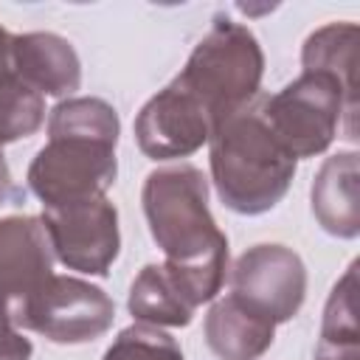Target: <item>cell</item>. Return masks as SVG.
<instances>
[{"label": "cell", "mask_w": 360, "mask_h": 360, "mask_svg": "<svg viewBox=\"0 0 360 360\" xmlns=\"http://www.w3.org/2000/svg\"><path fill=\"white\" fill-rule=\"evenodd\" d=\"M208 163L222 205L245 217L281 202L295 177V158L270 129L262 96L211 129Z\"/></svg>", "instance_id": "3957f363"}, {"label": "cell", "mask_w": 360, "mask_h": 360, "mask_svg": "<svg viewBox=\"0 0 360 360\" xmlns=\"http://www.w3.org/2000/svg\"><path fill=\"white\" fill-rule=\"evenodd\" d=\"M231 292L267 321L284 323L307 298V267L284 245H253L231 270Z\"/></svg>", "instance_id": "ba28073f"}, {"label": "cell", "mask_w": 360, "mask_h": 360, "mask_svg": "<svg viewBox=\"0 0 360 360\" xmlns=\"http://www.w3.org/2000/svg\"><path fill=\"white\" fill-rule=\"evenodd\" d=\"M101 360H183V352L160 326L132 323L118 332Z\"/></svg>", "instance_id": "e0dca14e"}, {"label": "cell", "mask_w": 360, "mask_h": 360, "mask_svg": "<svg viewBox=\"0 0 360 360\" xmlns=\"http://www.w3.org/2000/svg\"><path fill=\"white\" fill-rule=\"evenodd\" d=\"M264 53L253 31L217 14L208 34L194 45L186 68L174 76L217 127L222 118L259 98Z\"/></svg>", "instance_id": "277c9868"}, {"label": "cell", "mask_w": 360, "mask_h": 360, "mask_svg": "<svg viewBox=\"0 0 360 360\" xmlns=\"http://www.w3.org/2000/svg\"><path fill=\"white\" fill-rule=\"evenodd\" d=\"M357 152H338L323 160L312 183V214L321 228L338 239H354L360 233L357 202Z\"/></svg>", "instance_id": "7c38bea8"}, {"label": "cell", "mask_w": 360, "mask_h": 360, "mask_svg": "<svg viewBox=\"0 0 360 360\" xmlns=\"http://www.w3.org/2000/svg\"><path fill=\"white\" fill-rule=\"evenodd\" d=\"M262 112L295 160L326 152L343 115L349 118V138H354L357 112L349 107L340 84L318 70H304L276 96H262Z\"/></svg>", "instance_id": "5b68a950"}, {"label": "cell", "mask_w": 360, "mask_h": 360, "mask_svg": "<svg viewBox=\"0 0 360 360\" xmlns=\"http://www.w3.org/2000/svg\"><path fill=\"white\" fill-rule=\"evenodd\" d=\"M118 112L104 98L59 101L48 118V143L28 166V188L42 200V208L107 197L118 174Z\"/></svg>", "instance_id": "7a4b0ae2"}, {"label": "cell", "mask_w": 360, "mask_h": 360, "mask_svg": "<svg viewBox=\"0 0 360 360\" xmlns=\"http://www.w3.org/2000/svg\"><path fill=\"white\" fill-rule=\"evenodd\" d=\"M45 121V101L17 73L0 79V143L34 135Z\"/></svg>", "instance_id": "2e32d148"}, {"label": "cell", "mask_w": 360, "mask_h": 360, "mask_svg": "<svg viewBox=\"0 0 360 360\" xmlns=\"http://www.w3.org/2000/svg\"><path fill=\"white\" fill-rule=\"evenodd\" d=\"M149 233L166 253V267L200 307L217 298L228 270V236L208 208V180L197 166H163L149 172L141 191Z\"/></svg>", "instance_id": "6da1fadb"}, {"label": "cell", "mask_w": 360, "mask_h": 360, "mask_svg": "<svg viewBox=\"0 0 360 360\" xmlns=\"http://www.w3.org/2000/svg\"><path fill=\"white\" fill-rule=\"evenodd\" d=\"M53 256L68 267L87 276H107L118 248V211L107 197L76 200L65 205H48L42 211Z\"/></svg>", "instance_id": "52a82bcc"}, {"label": "cell", "mask_w": 360, "mask_h": 360, "mask_svg": "<svg viewBox=\"0 0 360 360\" xmlns=\"http://www.w3.org/2000/svg\"><path fill=\"white\" fill-rule=\"evenodd\" d=\"M11 68L39 96H70L82 84V62L76 48L51 31L11 37Z\"/></svg>", "instance_id": "8fae6325"}, {"label": "cell", "mask_w": 360, "mask_h": 360, "mask_svg": "<svg viewBox=\"0 0 360 360\" xmlns=\"http://www.w3.org/2000/svg\"><path fill=\"white\" fill-rule=\"evenodd\" d=\"M129 312L152 326H188L194 304L186 298L166 264H146L129 287Z\"/></svg>", "instance_id": "5bb4252c"}, {"label": "cell", "mask_w": 360, "mask_h": 360, "mask_svg": "<svg viewBox=\"0 0 360 360\" xmlns=\"http://www.w3.org/2000/svg\"><path fill=\"white\" fill-rule=\"evenodd\" d=\"M211 118L200 101L172 79L158 96H152L135 118V141L152 160L188 158L211 138Z\"/></svg>", "instance_id": "9c48e42d"}, {"label": "cell", "mask_w": 360, "mask_h": 360, "mask_svg": "<svg viewBox=\"0 0 360 360\" xmlns=\"http://www.w3.org/2000/svg\"><path fill=\"white\" fill-rule=\"evenodd\" d=\"M315 360H360V338H321Z\"/></svg>", "instance_id": "d6986e66"}, {"label": "cell", "mask_w": 360, "mask_h": 360, "mask_svg": "<svg viewBox=\"0 0 360 360\" xmlns=\"http://www.w3.org/2000/svg\"><path fill=\"white\" fill-rule=\"evenodd\" d=\"M31 340L11 323L6 312H0V360H31Z\"/></svg>", "instance_id": "ac0fdd59"}, {"label": "cell", "mask_w": 360, "mask_h": 360, "mask_svg": "<svg viewBox=\"0 0 360 360\" xmlns=\"http://www.w3.org/2000/svg\"><path fill=\"white\" fill-rule=\"evenodd\" d=\"M304 70H318L332 76L349 107L357 112V90H354V65H357V25L354 22H329L312 31L301 51Z\"/></svg>", "instance_id": "9a60e30c"}, {"label": "cell", "mask_w": 360, "mask_h": 360, "mask_svg": "<svg viewBox=\"0 0 360 360\" xmlns=\"http://www.w3.org/2000/svg\"><path fill=\"white\" fill-rule=\"evenodd\" d=\"M115 321L112 298L76 276H51L22 307L14 326L45 335L53 343H90Z\"/></svg>", "instance_id": "8992f818"}, {"label": "cell", "mask_w": 360, "mask_h": 360, "mask_svg": "<svg viewBox=\"0 0 360 360\" xmlns=\"http://www.w3.org/2000/svg\"><path fill=\"white\" fill-rule=\"evenodd\" d=\"M8 73H14V68H11V34L0 25V79H6Z\"/></svg>", "instance_id": "ffe728a7"}, {"label": "cell", "mask_w": 360, "mask_h": 360, "mask_svg": "<svg viewBox=\"0 0 360 360\" xmlns=\"http://www.w3.org/2000/svg\"><path fill=\"white\" fill-rule=\"evenodd\" d=\"M11 197V172H8V163H6V155H3V143H0V205Z\"/></svg>", "instance_id": "44dd1931"}, {"label": "cell", "mask_w": 360, "mask_h": 360, "mask_svg": "<svg viewBox=\"0 0 360 360\" xmlns=\"http://www.w3.org/2000/svg\"><path fill=\"white\" fill-rule=\"evenodd\" d=\"M276 338V323L245 307L233 292L205 315V343L219 360H259Z\"/></svg>", "instance_id": "4fadbf2b"}, {"label": "cell", "mask_w": 360, "mask_h": 360, "mask_svg": "<svg viewBox=\"0 0 360 360\" xmlns=\"http://www.w3.org/2000/svg\"><path fill=\"white\" fill-rule=\"evenodd\" d=\"M53 276V248L39 217L0 219V312L17 321Z\"/></svg>", "instance_id": "30bf717a"}]
</instances>
